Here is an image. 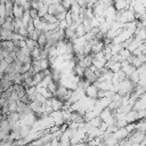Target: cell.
Instances as JSON below:
<instances>
[{"label":"cell","mask_w":146,"mask_h":146,"mask_svg":"<svg viewBox=\"0 0 146 146\" xmlns=\"http://www.w3.org/2000/svg\"><path fill=\"white\" fill-rule=\"evenodd\" d=\"M98 91H99V88H98L95 83H92V84H90V86L87 88V90L84 91V94H86V96H87L88 98L97 99V98H98Z\"/></svg>","instance_id":"1"},{"label":"cell","mask_w":146,"mask_h":146,"mask_svg":"<svg viewBox=\"0 0 146 146\" xmlns=\"http://www.w3.org/2000/svg\"><path fill=\"white\" fill-rule=\"evenodd\" d=\"M51 106H52L54 111H60L64 108V102L60 100L59 98H57L56 96H54L51 98Z\"/></svg>","instance_id":"2"},{"label":"cell","mask_w":146,"mask_h":146,"mask_svg":"<svg viewBox=\"0 0 146 146\" xmlns=\"http://www.w3.org/2000/svg\"><path fill=\"white\" fill-rule=\"evenodd\" d=\"M25 13V9L21 6V5H17L15 3V7H14V10H13V16L16 17V18H22L23 15Z\"/></svg>","instance_id":"3"},{"label":"cell","mask_w":146,"mask_h":146,"mask_svg":"<svg viewBox=\"0 0 146 146\" xmlns=\"http://www.w3.org/2000/svg\"><path fill=\"white\" fill-rule=\"evenodd\" d=\"M13 32H14V31L6 30V29H2V27H1V30H0L1 41H8V40H11V38H13Z\"/></svg>","instance_id":"4"},{"label":"cell","mask_w":146,"mask_h":146,"mask_svg":"<svg viewBox=\"0 0 146 146\" xmlns=\"http://www.w3.org/2000/svg\"><path fill=\"white\" fill-rule=\"evenodd\" d=\"M41 18H43L47 23H51V24H54V23H58L57 17H56L55 15H51V14H47L44 17H41Z\"/></svg>","instance_id":"5"},{"label":"cell","mask_w":146,"mask_h":146,"mask_svg":"<svg viewBox=\"0 0 146 146\" xmlns=\"http://www.w3.org/2000/svg\"><path fill=\"white\" fill-rule=\"evenodd\" d=\"M59 86H60L59 83H57V82H55V81H52V80H51V81L49 82V84H48V87H47V88H48V89H49V90H50V91H51V92L55 95Z\"/></svg>","instance_id":"6"},{"label":"cell","mask_w":146,"mask_h":146,"mask_svg":"<svg viewBox=\"0 0 146 146\" xmlns=\"http://www.w3.org/2000/svg\"><path fill=\"white\" fill-rule=\"evenodd\" d=\"M8 107H9V113H15V112H17L18 102H10V103L8 104Z\"/></svg>","instance_id":"7"},{"label":"cell","mask_w":146,"mask_h":146,"mask_svg":"<svg viewBox=\"0 0 146 146\" xmlns=\"http://www.w3.org/2000/svg\"><path fill=\"white\" fill-rule=\"evenodd\" d=\"M57 13H58V10H57V5L51 3V5L48 6V14H51V15H55V16H56Z\"/></svg>","instance_id":"8"},{"label":"cell","mask_w":146,"mask_h":146,"mask_svg":"<svg viewBox=\"0 0 146 146\" xmlns=\"http://www.w3.org/2000/svg\"><path fill=\"white\" fill-rule=\"evenodd\" d=\"M0 65H1V68H0V72H1V74H2V73H5V71H6V68L8 67V63L6 62V59H0Z\"/></svg>","instance_id":"9"},{"label":"cell","mask_w":146,"mask_h":146,"mask_svg":"<svg viewBox=\"0 0 146 146\" xmlns=\"http://www.w3.org/2000/svg\"><path fill=\"white\" fill-rule=\"evenodd\" d=\"M30 16L33 18V19H35V18H38L39 17V11H38V9H33V8H30Z\"/></svg>","instance_id":"10"}]
</instances>
